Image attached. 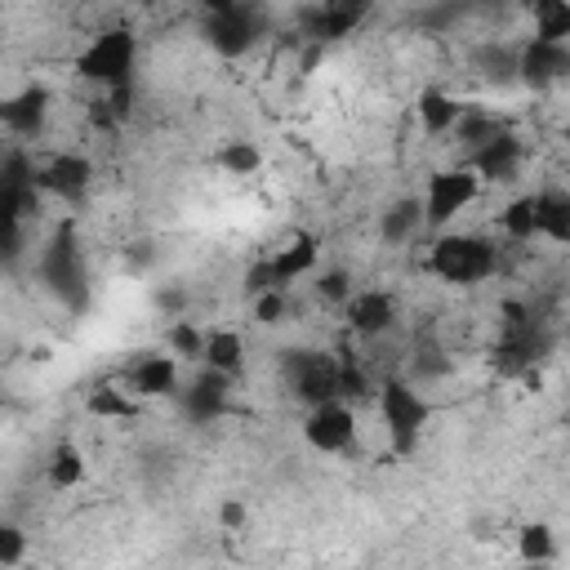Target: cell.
Wrapping results in <instances>:
<instances>
[{"instance_id": "cell-3", "label": "cell", "mask_w": 570, "mask_h": 570, "mask_svg": "<svg viewBox=\"0 0 570 570\" xmlns=\"http://www.w3.org/2000/svg\"><path fill=\"white\" fill-rule=\"evenodd\" d=\"M134 53H138L134 36H129L125 27H111V31L94 36V40L76 53V71H80L85 80L102 85V89L129 85V80H134Z\"/></svg>"}, {"instance_id": "cell-9", "label": "cell", "mask_w": 570, "mask_h": 570, "mask_svg": "<svg viewBox=\"0 0 570 570\" xmlns=\"http://www.w3.org/2000/svg\"><path fill=\"white\" fill-rule=\"evenodd\" d=\"M303 436H307L312 450L334 454V450H347V445H352L356 419H352V410H347L343 401H321V405H312V414H307V423H303Z\"/></svg>"}, {"instance_id": "cell-1", "label": "cell", "mask_w": 570, "mask_h": 570, "mask_svg": "<svg viewBox=\"0 0 570 570\" xmlns=\"http://www.w3.org/2000/svg\"><path fill=\"white\" fill-rule=\"evenodd\" d=\"M494 267H499V254L481 236H441L428 254V272L450 285H476L494 276Z\"/></svg>"}, {"instance_id": "cell-20", "label": "cell", "mask_w": 570, "mask_h": 570, "mask_svg": "<svg viewBox=\"0 0 570 570\" xmlns=\"http://www.w3.org/2000/svg\"><path fill=\"white\" fill-rule=\"evenodd\" d=\"M356 22H361V13L338 9V4H321V9H312V13L303 18V27H307L312 40H338V36H347Z\"/></svg>"}, {"instance_id": "cell-6", "label": "cell", "mask_w": 570, "mask_h": 570, "mask_svg": "<svg viewBox=\"0 0 570 570\" xmlns=\"http://www.w3.org/2000/svg\"><path fill=\"white\" fill-rule=\"evenodd\" d=\"M263 31H267V18L254 0H236L218 13H209V22H205V36L218 53H245Z\"/></svg>"}, {"instance_id": "cell-29", "label": "cell", "mask_w": 570, "mask_h": 570, "mask_svg": "<svg viewBox=\"0 0 570 570\" xmlns=\"http://www.w3.org/2000/svg\"><path fill=\"white\" fill-rule=\"evenodd\" d=\"M419 218H423V214H419V205H410V200H405V205L387 209V218H383V236H387V240H401V236H410V227H414Z\"/></svg>"}, {"instance_id": "cell-21", "label": "cell", "mask_w": 570, "mask_h": 570, "mask_svg": "<svg viewBox=\"0 0 570 570\" xmlns=\"http://www.w3.org/2000/svg\"><path fill=\"white\" fill-rule=\"evenodd\" d=\"M459 111H463V107H459L450 94H441V89H428V94L419 98V120H423L428 134H445V129H454Z\"/></svg>"}, {"instance_id": "cell-8", "label": "cell", "mask_w": 570, "mask_h": 570, "mask_svg": "<svg viewBox=\"0 0 570 570\" xmlns=\"http://www.w3.org/2000/svg\"><path fill=\"white\" fill-rule=\"evenodd\" d=\"M476 191H481V178H476L468 165H459V169H441V174L428 178L423 218H428V223H445V218H454L463 205H472Z\"/></svg>"}, {"instance_id": "cell-4", "label": "cell", "mask_w": 570, "mask_h": 570, "mask_svg": "<svg viewBox=\"0 0 570 570\" xmlns=\"http://www.w3.org/2000/svg\"><path fill=\"white\" fill-rule=\"evenodd\" d=\"M40 276H45V285L58 294V298H67V303H85V258H80V245H76V232H71V223H62L58 232H53V240L45 245V254H40Z\"/></svg>"}, {"instance_id": "cell-10", "label": "cell", "mask_w": 570, "mask_h": 570, "mask_svg": "<svg viewBox=\"0 0 570 570\" xmlns=\"http://www.w3.org/2000/svg\"><path fill=\"white\" fill-rule=\"evenodd\" d=\"M476 178H485V183H508V178H517V165H521V142H517V134H494V138H485L481 147H472L468 151V160H463Z\"/></svg>"}, {"instance_id": "cell-25", "label": "cell", "mask_w": 570, "mask_h": 570, "mask_svg": "<svg viewBox=\"0 0 570 570\" xmlns=\"http://www.w3.org/2000/svg\"><path fill=\"white\" fill-rule=\"evenodd\" d=\"M89 414H98V419H134L138 414V405L125 396V392H116V387H98V392H89Z\"/></svg>"}, {"instance_id": "cell-2", "label": "cell", "mask_w": 570, "mask_h": 570, "mask_svg": "<svg viewBox=\"0 0 570 570\" xmlns=\"http://www.w3.org/2000/svg\"><path fill=\"white\" fill-rule=\"evenodd\" d=\"M543 352H548V334H543V325L534 321V312L521 307V303H508V307H503L499 347H494V370L512 379V374L539 365Z\"/></svg>"}, {"instance_id": "cell-27", "label": "cell", "mask_w": 570, "mask_h": 570, "mask_svg": "<svg viewBox=\"0 0 570 570\" xmlns=\"http://www.w3.org/2000/svg\"><path fill=\"white\" fill-rule=\"evenodd\" d=\"M570 36V4L552 9V13H539L534 18V40H552V45H566Z\"/></svg>"}, {"instance_id": "cell-14", "label": "cell", "mask_w": 570, "mask_h": 570, "mask_svg": "<svg viewBox=\"0 0 570 570\" xmlns=\"http://www.w3.org/2000/svg\"><path fill=\"white\" fill-rule=\"evenodd\" d=\"M396 321V298L387 289H361V294H347V325L365 338L383 334L387 325Z\"/></svg>"}, {"instance_id": "cell-34", "label": "cell", "mask_w": 570, "mask_h": 570, "mask_svg": "<svg viewBox=\"0 0 570 570\" xmlns=\"http://www.w3.org/2000/svg\"><path fill=\"white\" fill-rule=\"evenodd\" d=\"M223 525H232V530H236V525H245V503H236V499H232V503H223Z\"/></svg>"}, {"instance_id": "cell-11", "label": "cell", "mask_w": 570, "mask_h": 570, "mask_svg": "<svg viewBox=\"0 0 570 570\" xmlns=\"http://www.w3.org/2000/svg\"><path fill=\"white\" fill-rule=\"evenodd\" d=\"M517 71L525 85L534 89H548L552 80H561L570 71V49L566 45H552V40H530L521 53H517Z\"/></svg>"}, {"instance_id": "cell-30", "label": "cell", "mask_w": 570, "mask_h": 570, "mask_svg": "<svg viewBox=\"0 0 570 570\" xmlns=\"http://www.w3.org/2000/svg\"><path fill=\"white\" fill-rule=\"evenodd\" d=\"M254 316L263 325H276L285 316V289H258V303H254Z\"/></svg>"}, {"instance_id": "cell-32", "label": "cell", "mask_w": 570, "mask_h": 570, "mask_svg": "<svg viewBox=\"0 0 570 570\" xmlns=\"http://www.w3.org/2000/svg\"><path fill=\"white\" fill-rule=\"evenodd\" d=\"M200 330L196 325H187V321H178L174 330H169V343H174V352H183V356H200Z\"/></svg>"}, {"instance_id": "cell-15", "label": "cell", "mask_w": 570, "mask_h": 570, "mask_svg": "<svg viewBox=\"0 0 570 570\" xmlns=\"http://www.w3.org/2000/svg\"><path fill=\"white\" fill-rule=\"evenodd\" d=\"M227 374H218V370H205L187 392H183V410H187V419H196V423H214L218 414H223V405H227Z\"/></svg>"}, {"instance_id": "cell-38", "label": "cell", "mask_w": 570, "mask_h": 570, "mask_svg": "<svg viewBox=\"0 0 570 570\" xmlns=\"http://www.w3.org/2000/svg\"><path fill=\"white\" fill-rule=\"evenodd\" d=\"M142 4H156V0H142Z\"/></svg>"}, {"instance_id": "cell-28", "label": "cell", "mask_w": 570, "mask_h": 570, "mask_svg": "<svg viewBox=\"0 0 570 570\" xmlns=\"http://www.w3.org/2000/svg\"><path fill=\"white\" fill-rule=\"evenodd\" d=\"M521 557L525 561H548L552 557V530L548 525H525L521 530Z\"/></svg>"}, {"instance_id": "cell-13", "label": "cell", "mask_w": 570, "mask_h": 570, "mask_svg": "<svg viewBox=\"0 0 570 570\" xmlns=\"http://www.w3.org/2000/svg\"><path fill=\"white\" fill-rule=\"evenodd\" d=\"M45 111H49V89L45 85H27L22 94L0 98V125L13 129L18 138H36L40 125H45Z\"/></svg>"}, {"instance_id": "cell-36", "label": "cell", "mask_w": 570, "mask_h": 570, "mask_svg": "<svg viewBox=\"0 0 570 570\" xmlns=\"http://www.w3.org/2000/svg\"><path fill=\"white\" fill-rule=\"evenodd\" d=\"M561 4H570V0H530L534 18H539V13H552V9H561Z\"/></svg>"}, {"instance_id": "cell-19", "label": "cell", "mask_w": 570, "mask_h": 570, "mask_svg": "<svg viewBox=\"0 0 570 570\" xmlns=\"http://www.w3.org/2000/svg\"><path fill=\"white\" fill-rule=\"evenodd\" d=\"M174 383H178L174 356H142V361L129 370V387L142 392V396H169Z\"/></svg>"}, {"instance_id": "cell-33", "label": "cell", "mask_w": 570, "mask_h": 570, "mask_svg": "<svg viewBox=\"0 0 570 570\" xmlns=\"http://www.w3.org/2000/svg\"><path fill=\"white\" fill-rule=\"evenodd\" d=\"M321 294H325V298H347V276H343V272L321 276Z\"/></svg>"}, {"instance_id": "cell-5", "label": "cell", "mask_w": 570, "mask_h": 570, "mask_svg": "<svg viewBox=\"0 0 570 570\" xmlns=\"http://www.w3.org/2000/svg\"><path fill=\"white\" fill-rule=\"evenodd\" d=\"M428 414H432V405L410 383H401V379L383 383V423H387V436H392L396 450H414Z\"/></svg>"}, {"instance_id": "cell-17", "label": "cell", "mask_w": 570, "mask_h": 570, "mask_svg": "<svg viewBox=\"0 0 570 570\" xmlns=\"http://www.w3.org/2000/svg\"><path fill=\"white\" fill-rule=\"evenodd\" d=\"M534 232L566 245L570 240V196L566 191H539L534 196Z\"/></svg>"}, {"instance_id": "cell-31", "label": "cell", "mask_w": 570, "mask_h": 570, "mask_svg": "<svg viewBox=\"0 0 570 570\" xmlns=\"http://www.w3.org/2000/svg\"><path fill=\"white\" fill-rule=\"evenodd\" d=\"M22 552H27V534H22L18 525H4V521H0V566L22 561Z\"/></svg>"}, {"instance_id": "cell-26", "label": "cell", "mask_w": 570, "mask_h": 570, "mask_svg": "<svg viewBox=\"0 0 570 570\" xmlns=\"http://www.w3.org/2000/svg\"><path fill=\"white\" fill-rule=\"evenodd\" d=\"M258 160H263V156H258V147H254V142H227V147L218 151V165H223V169H232V174H240V178H245V174H254V169H258Z\"/></svg>"}, {"instance_id": "cell-12", "label": "cell", "mask_w": 570, "mask_h": 570, "mask_svg": "<svg viewBox=\"0 0 570 570\" xmlns=\"http://www.w3.org/2000/svg\"><path fill=\"white\" fill-rule=\"evenodd\" d=\"M89 178H94V165L85 156H71V151H62V156H53L49 165L36 169V187L40 191H53V196H67V200L85 196Z\"/></svg>"}, {"instance_id": "cell-22", "label": "cell", "mask_w": 570, "mask_h": 570, "mask_svg": "<svg viewBox=\"0 0 570 570\" xmlns=\"http://www.w3.org/2000/svg\"><path fill=\"white\" fill-rule=\"evenodd\" d=\"M508 125L499 120V116H485V111H472V107H463L459 111V120H454V134H459V142L472 151V147H481L485 138H494V134H503Z\"/></svg>"}, {"instance_id": "cell-7", "label": "cell", "mask_w": 570, "mask_h": 570, "mask_svg": "<svg viewBox=\"0 0 570 570\" xmlns=\"http://www.w3.org/2000/svg\"><path fill=\"white\" fill-rule=\"evenodd\" d=\"M289 370V387L303 405H321V401H338V361L325 352H289L285 356Z\"/></svg>"}, {"instance_id": "cell-16", "label": "cell", "mask_w": 570, "mask_h": 570, "mask_svg": "<svg viewBox=\"0 0 570 570\" xmlns=\"http://www.w3.org/2000/svg\"><path fill=\"white\" fill-rule=\"evenodd\" d=\"M316 254H321V249H316V236L298 232L289 249H281V254H272V258H267V276H272V289H285L289 281H298L303 272H312V267H316Z\"/></svg>"}, {"instance_id": "cell-37", "label": "cell", "mask_w": 570, "mask_h": 570, "mask_svg": "<svg viewBox=\"0 0 570 570\" xmlns=\"http://www.w3.org/2000/svg\"><path fill=\"white\" fill-rule=\"evenodd\" d=\"M209 13H218V9H227V4H236V0H200Z\"/></svg>"}, {"instance_id": "cell-23", "label": "cell", "mask_w": 570, "mask_h": 570, "mask_svg": "<svg viewBox=\"0 0 570 570\" xmlns=\"http://www.w3.org/2000/svg\"><path fill=\"white\" fill-rule=\"evenodd\" d=\"M499 227L517 240V245H525V240H534L539 232H534V196H517L503 214H499Z\"/></svg>"}, {"instance_id": "cell-24", "label": "cell", "mask_w": 570, "mask_h": 570, "mask_svg": "<svg viewBox=\"0 0 570 570\" xmlns=\"http://www.w3.org/2000/svg\"><path fill=\"white\" fill-rule=\"evenodd\" d=\"M80 476H85V459H80V450L62 441V445L53 450V459H49V481H53L58 490H71Z\"/></svg>"}, {"instance_id": "cell-35", "label": "cell", "mask_w": 570, "mask_h": 570, "mask_svg": "<svg viewBox=\"0 0 570 570\" xmlns=\"http://www.w3.org/2000/svg\"><path fill=\"white\" fill-rule=\"evenodd\" d=\"M325 4H338V9H352V13H361V18H365V9H370L374 0H325Z\"/></svg>"}, {"instance_id": "cell-18", "label": "cell", "mask_w": 570, "mask_h": 570, "mask_svg": "<svg viewBox=\"0 0 570 570\" xmlns=\"http://www.w3.org/2000/svg\"><path fill=\"white\" fill-rule=\"evenodd\" d=\"M200 356H205V365H209V370H218V374L236 379V374H240V365H245L240 334H232V330H209V334L200 338Z\"/></svg>"}]
</instances>
